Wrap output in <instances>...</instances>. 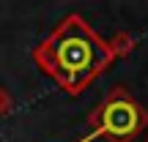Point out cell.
I'll list each match as a JSON object with an SVG mask.
<instances>
[{
    "label": "cell",
    "instance_id": "obj_1",
    "mask_svg": "<svg viewBox=\"0 0 148 142\" xmlns=\"http://www.w3.org/2000/svg\"><path fill=\"white\" fill-rule=\"evenodd\" d=\"M33 58L38 69L58 82V88L77 96L110 66L112 52L77 14H71L36 47Z\"/></svg>",
    "mask_w": 148,
    "mask_h": 142
},
{
    "label": "cell",
    "instance_id": "obj_3",
    "mask_svg": "<svg viewBox=\"0 0 148 142\" xmlns=\"http://www.w3.org/2000/svg\"><path fill=\"white\" fill-rule=\"evenodd\" d=\"M8 107H11V101H8V96H5L3 90H0V115H3V112H8Z\"/></svg>",
    "mask_w": 148,
    "mask_h": 142
},
{
    "label": "cell",
    "instance_id": "obj_2",
    "mask_svg": "<svg viewBox=\"0 0 148 142\" xmlns=\"http://www.w3.org/2000/svg\"><path fill=\"white\" fill-rule=\"evenodd\" d=\"M145 112L134 99H129L123 90H115L99 109L90 115L93 123V137H104L110 142H129L140 128L145 126Z\"/></svg>",
    "mask_w": 148,
    "mask_h": 142
}]
</instances>
